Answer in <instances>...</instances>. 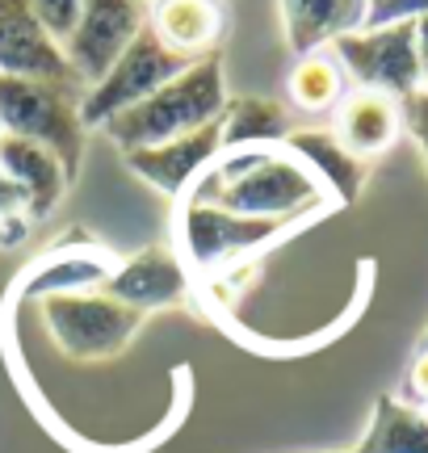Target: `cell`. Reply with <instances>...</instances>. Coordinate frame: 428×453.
<instances>
[{"label":"cell","mask_w":428,"mask_h":453,"mask_svg":"<svg viewBox=\"0 0 428 453\" xmlns=\"http://www.w3.org/2000/svg\"><path fill=\"white\" fill-rule=\"evenodd\" d=\"M185 197L214 202L248 219H286V223H307L319 211L336 206L328 189L311 177V168L286 147L223 151Z\"/></svg>","instance_id":"6da1fadb"},{"label":"cell","mask_w":428,"mask_h":453,"mask_svg":"<svg viewBox=\"0 0 428 453\" xmlns=\"http://www.w3.org/2000/svg\"><path fill=\"white\" fill-rule=\"evenodd\" d=\"M223 105H227V76H223L218 50H214L198 64H189L181 76H172L164 88H156L148 101L110 118L101 130L122 151H139V147H156L210 127V122H218Z\"/></svg>","instance_id":"7a4b0ae2"},{"label":"cell","mask_w":428,"mask_h":453,"mask_svg":"<svg viewBox=\"0 0 428 453\" xmlns=\"http://www.w3.org/2000/svg\"><path fill=\"white\" fill-rule=\"evenodd\" d=\"M302 223H286V219H248V214H231L214 202H194L181 197L177 214H172V248L185 260V269L198 273H223L240 260L264 252L269 243L290 235Z\"/></svg>","instance_id":"3957f363"},{"label":"cell","mask_w":428,"mask_h":453,"mask_svg":"<svg viewBox=\"0 0 428 453\" xmlns=\"http://www.w3.org/2000/svg\"><path fill=\"white\" fill-rule=\"evenodd\" d=\"M80 97L84 93L64 88V84L0 76V134L42 143L59 156L67 180H76L84 160Z\"/></svg>","instance_id":"277c9868"},{"label":"cell","mask_w":428,"mask_h":453,"mask_svg":"<svg viewBox=\"0 0 428 453\" xmlns=\"http://www.w3.org/2000/svg\"><path fill=\"white\" fill-rule=\"evenodd\" d=\"M38 315H42L47 336L55 340V349L67 361H110L148 324L143 311L118 303L105 290L47 294V298H38Z\"/></svg>","instance_id":"5b68a950"},{"label":"cell","mask_w":428,"mask_h":453,"mask_svg":"<svg viewBox=\"0 0 428 453\" xmlns=\"http://www.w3.org/2000/svg\"><path fill=\"white\" fill-rule=\"evenodd\" d=\"M189 64L198 59H185L177 50H168L156 34L143 26L134 34V42L114 59V67L101 76L93 88H84L80 97V122L84 130L105 127L110 118H118L122 110H131L139 101H148L156 88H164L172 76H181Z\"/></svg>","instance_id":"8992f818"},{"label":"cell","mask_w":428,"mask_h":453,"mask_svg":"<svg viewBox=\"0 0 428 453\" xmlns=\"http://www.w3.org/2000/svg\"><path fill=\"white\" fill-rule=\"evenodd\" d=\"M328 50L336 55L345 81H353V88H374V93H386V97L403 101L424 84L420 59H416V26L412 21L362 26V30L336 38Z\"/></svg>","instance_id":"52a82bcc"},{"label":"cell","mask_w":428,"mask_h":453,"mask_svg":"<svg viewBox=\"0 0 428 453\" xmlns=\"http://www.w3.org/2000/svg\"><path fill=\"white\" fill-rule=\"evenodd\" d=\"M143 26H148V4H139V0H84L80 21L64 42L76 81L93 88Z\"/></svg>","instance_id":"ba28073f"},{"label":"cell","mask_w":428,"mask_h":453,"mask_svg":"<svg viewBox=\"0 0 428 453\" xmlns=\"http://www.w3.org/2000/svg\"><path fill=\"white\" fill-rule=\"evenodd\" d=\"M0 76L47 81L84 93V84L76 81L64 47L38 26L30 0H0Z\"/></svg>","instance_id":"9c48e42d"},{"label":"cell","mask_w":428,"mask_h":453,"mask_svg":"<svg viewBox=\"0 0 428 453\" xmlns=\"http://www.w3.org/2000/svg\"><path fill=\"white\" fill-rule=\"evenodd\" d=\"M218 156H223L218 122L194 130V134H181V139H168V143L122 151V160H126V168H131L134 177L148 180L156 194L172 197V202H181Z\"/></svg>","instance_id":"30bf717a"},{"label":"cell","mask_w":428,"mask_h":453,"mask_svg":"<svg viewBox=\"0 0 428 453\" xmlns=\"http://www.w3.org/2000/svg\"><path fill=\"white\" fill-rule=\"evenodd\" d=\"M101 290L148 315V311L177 307L189 298V269H185V260L177 257L172 243H148L131 260H118V269Z\"/></svg>","instance_id":"8fae6325"},{"label":"cell","mask_w":428,"mask_h":453,"mask_svg":"<svg viewBox=\"0 0 428 453\" xmlns=\"http://www.w3.org/2000/svg\"><path fill=\"white\" fill-rule=\"evenodd\" d=\"M114 269H118V257H110L101 243H55L47 257H38L30 269H21L17 294L47 298V294L101 290Z\"/></svg>","instance_id":"7c38bea8"},{"label":"cell","mask_w":428,"mask_h":453,"mask_svg":"<svg viewBox=\"0 0 428 453\" xmlns=\"http://www.w3.org/2000/svg\"><path fill=\"white\" fill-rule=\"evenodd\" d=\"M0 173L26 194L30 223H47L72 189L55 151H47L42 143H30V139H13V134H0Z\"/></svg>","instance_id":"4fadbf2b"},{"label":"cell","mask_w":428,"mask_h":453,"mask_svg":"<svg viewBox=\"0 0 428 453\" xmlns=\"http://www.w3.org/2000/svg\"><path fill=\"white\" fill-rule=\"evenodd\" d=\"M332 134L357 156V160H374L382 151H391L395 139L403 134V113L399 101L374 88H348L340 105L332 110Z\"/></svg>","instance_id":"5bb4252c"},{"label":"cell","mask_w":428,"mask_h":453,"mask_svg":"<svg viewBox=\"0 0 428 453\" xmlns=\"http://www.w3.org/2000/svg\"><path fill=\"white\" fill-rule=\"evenodd\" d=\"M148 30L185 59H206L218 50L227 13H223V0H151Z\"/></svg>","instance_id":"9a60e30c"},{"label":"cell","mask_w":428,"mask_h":453,"mask_svg":"<svg viewBox=\"0 0 428 453\" xmlns=\"http://www.w3.org/2000/svg\"><path fill=\"white\" fill-rule=\"evenodd\" d=\"M286 151L311 168V177L328 189L336 206H353L365 189V160H357L332 130L324 127H294L286 134Z\"/></svg>","instance_id":"2e32d148"},{"label":"cell","mask_w":428,"mask_h":453,"mask_svg":"<svg viewBox=\"0 0 428 453\" xmlns=\"http://www.w3.org/2000/svg\"><path fill=\"white\" fill-rule=\"evenodd\" d=\"M365 17H370V0H281L286 47L298 59L328 50L336 38L362 30Z\"/></svg>","instance_id":"e0dca14e"},{"label":"cell","mask_w":428,"mask_h":453,"mask_svg":"<svg viewBox=\"0 0 428 453\" xmlns=\"http://www.w3.org/2000/svg\"><path fill=\"white\" fill-rule=\"evenodd\" d=\"M294 130V113L273 97H227L218 113V139L223 151H244V147H281Z\"/></svg>","instance_id":"ac0fdd59"},{"label":"cell","mask_w":428,"mask_h":453,"mask_svg":"<svg viewBox=\"0 0 428 453\" xmlns=\"http://www.w3.org/2000/svg\"><path fill=\"white\" fill-rule=\"evenodd\" d=\"M365 453H428V411L382 395L374 403V420L362 437Z\"/></svg>","instance_id":"d6986e66"},{"label":"cell","mask_w":428,"mask_h":453,"mask_svg":"<svg viewBox=\"0 0 428 453\" xmlns=\"http://www.w3.org/2000/svg\"><path fill=\"white\" fill-rule=\"evenodd\" d=\"M286 93H290V105L302 113H332L348 93V81L332 50H315V55H302L294 64Z\"/></svg>","instance_id":"ffe728a7"},{"label":"cell","mask_w":428,"mask_h":453,"mask_svg":"<svg viewBox=\"0 0 428 453\" xmlns=\"http://www.w3.org/2000/svg\"><path fill=\"white\" fill-rule=\"evenodd\" d=\"M30 9H34V17H38V26L64 47L84 13V0H30Z\"/></svg>","instance_id":"44dd1931"},{"label":"cell","mask_w":428,"mask_h":453,"mask_svg":"<svg viewBox=\"0 0 428 453\" xmlns=\"http://www.w3.org/2000/svg\"><path fill=\"white\" fill-rule=\"evenodd\" d=\"M399 113H403V130L416 139L420 156H424V168H428V84H420L412 97L399 101Z\"/></svg>","instance_id":"7402d4cb"},{"label":"cell","mask_w":428,"mask_h":453,"mask_svg":"<svg viewBox=\"0 0 428 453\" xmlns=\"http://www.w3.org/2000/svg\"><path fill=\"white\" fill-rule=\"evenodd\" d=\"M416 17H428V0H378L370 4L365 26H395V21H416Z\"/></svg>","instance_id":"603a6c76"},{"label":"cell","mask_w":428,"mask_h":453,"mask_svg":"<svg viewBox=\"0 0 428 453\" xmlns=\"http://www.w3.org/2000/svg\"><path fill=\"white\" fill-rule=\"evenodd\" d=\"M403 403L412 407H428V349H420L412 361V370H408V399Z\"/></svg>","instance_id":"cb8c5ba5"},{"label":"cell","mask_w":428,"mask_h":453,"mask_svg":"<svg viewBox=\"0 0 428 453\" xmlns=\"http://www.w3.org/2000/svg\"><path fill=\"white\" fill-rule=\"evenodd\" d=\"M416 59H420V76L428 84V17H416Z\"/></svg>","instance_id":"d4e9b609"},{"label":"cell","mask_w":428,"mask_h":453,"mask_svg":"<svg viewBox=\"0 0 428 453\" xmlns=\"http://www.w3.org/2000/svg\"><path fill=\"white\" fill-rule=\"evenodd\" d=\"M30 235V226H4L0 223V248H13V243H21Z\"/></svg>","instance_id":"484cf974"},{"label":"cell","mask_w":428,"mask_h":453,"mask_svg":"<svg viewBox=\"0 0 428 453\" xmlns=\"http://www.w3.org/2000/svg\"><path fill=\"white\" fill-rule=\"evenodd\" d=\"M340 453H365V449H362V445H353V449H340Z\"/></svg>","instance_id":"4316f807"},{"label":"cell","mask_w":428,"mask_h":453,"mask_svg":"<svg viewBox=\"0 0 428 453\" xmlns=\"http://www.w3.org/2000/svg\"><path fill=\"white\" fill-rule=\"evenodd\" d=\"M420 349H428V332H424V340H420Z\"/></svg>","instance_id":"83f0119b"},{"label":"cell","mask_w":428,"mask_h":453,"mask_svg":"<svg viewBox=\"0 0 428 453\" xmlns=\"http://www.w3.org/2000/svg\"><path fill=\"white\" fill-rule=\"evenodd\" d=\"M139 4H151V0H139Z\"/></svg>","instance_id":"f1b7e54d"},{"label":"cell","mask_w":428,"mask_h":453,"mask_svg":"<svg viewBox=\"0 0 428 453\" xmlns=\"http://www.w3.org/2000/svg\"><path fill=\"white\" fill-rule=\"evenodd\" d=\"M370 4H378V0H370Z\"/></svg>","instance_id":"f546056e"}]
</instances>
